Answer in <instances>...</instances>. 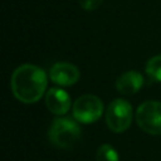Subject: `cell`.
I'll use <instances>...</instances> for the list:
<instances>
[{
	"mask_svg": "<svg viewBox=\"0 0 161 161\" xmlns=\"http://www.w3.org/2000/svg\"><path fill=\"white\" fill-rule=\"evenodd\" d=\"M10 84L14 97L23 103L30 104L43 97L48 86V77L40 67L23 64L13 72Z\"/></svg>",
	"mask_w": 161,
	"mask_h": 161,
	"instance_id": "1",
	"label": "cell"
},
{
	"mask_svg": "<svg viewBox=\"0 0 161 161\" xmlns=\"http://www.w3.org/2000/svg\"><path fill=\"white\" fill-rule=\"evenodd\" d=\"M80 133V127L74 119L68 117H58L53 121L48 137L55 147L69 148L79 140Z\"/></svg>",
	"mask_w": 161,
	"mask_h": 161,
	"instance_id": "2",
	"label": "cell"
},
{
	"mask_svg": "<svg viewBox=\"0 0 161 161\" xmlns=\"http://www.w3.org/2000/svg\"><path fill=\"white\" fill-rule=\"evenodd\" d=\"M132 122V106L122 98L113 99L106 109V123L116 133L125 132Z\"/></svg>",
	"mask_w": 161,
	"mask_h": 161,
	"instance_id": "3",
	"label": "cell"
},
{
	"mask_svg": "<svg viewBox=\"0 0 161 161\" xmlns=\"http://www.w3.org/2000/svg\"><path fill=\"white\" fill-rule=\"evenodd\" d=\"M136 122L150 135H161V102L146 101L137 107Z\"/></svg>",
	"mask_w": 161,
	"mask_h": 161,
	"instance_id": "4",
	"label": "cell"
},
{
	"mask_svg": "<svg viewBox=\"0 0 161 161\" xmlns=\"http://www.w3.org/2000/svg\"><path fill=\"white\" fill-rule=\"evenodd\" d=\"M103 113V103L94 94H83L73 103V116L80 123H93Z\"/></svg>",
	"mask_w": 161,
	"mask_h": 161,
	"instance_id": "5",
	"label": "cell"
},
{
	"mask_svg": "<svg viewBox=\"0 0 161 161\" xmlns=\"http://www.w3.org/2000/svg\"><path fill=\"white\" fill-rule=\"evenodd\" d=\"M49 77L53 83L63 87H69L78 82L80 77V72L72 63L58 62L50 67Z\"/></svg>",
	"mask_w": 161,
	"mask_h": 161,
	"instance_id": "6",
	"label": "cell"
},
{
	"mask_svg": "<svg viewBox=\"0 0 161 161\" xmlns=\"http://www.w3.org/2000/svg\"><path fill=\"white\" fill-rule=\"evenodd\" d=\"M45 104L52 113L63 116L70 108V96L62 88H50L45 94Z\"/></svg>",
	"mask_w": 161,
	"mask_h": 161,
	"instance_id": "7",
	"label": "cell"
},
{
	"mask_svg": "<svg viewBox=\"0 0 161 161\" xmlns=\"http://www.w3.org/2000/svg\"><path fill=\"white\" fill-rule=\"evenodd\" d=\"M143 86V77L137 70H127L122 73L116 80V88L121 94L132 96Z\"/></svg>",
	"mask_w": 161,
	"mask_h": 161,
	"instance_id": "8",
	"label": "cell"
},
{
	"mask_svg": "<svg viewBox=\"0 0 161 161\" xmlns=\"http://www.w3.org/2000/svg\"><path fill=\"white\" fill-rule=\"evenodd\" d=\"M145 70L152 80L161 82V54L150 58L146 63Z\"/></svg>",
	"mask_w": 161,
	"mask_h": 161,
	"instance_id": "9",
	"label": "cell"
},
{
	"mask_svg": "<svg viewBox=\"0 0 161 161\" xmlns=\"http://www.w3.org/2000/svg\"><path fill=\"white\" fill-rule=\"evenodd\" d=\"M97 161H118V153L117 151L108 143L101 145L96 153Z\"/></svg>",
	"mask_w": 161,
	"mask_h": 161,
	"instance_id": "10",
	"label": "cell"
},
{
	"mask_svg": "<svg viewBox=\"0 0 161 161\" xmlns=\"http://www.w3.org/2000/svg\"><path fill=\"white\" fill-rule=\"evenodd\" d=\"M78 1H79V5L86 11H93L98 6H101V4L103 3V0H78Z\"/></svg>",
	"mask_w": 161,
	"mask_h": 161,
	"instance_id": "11",
	"label": "cell"
}]
</instances>
